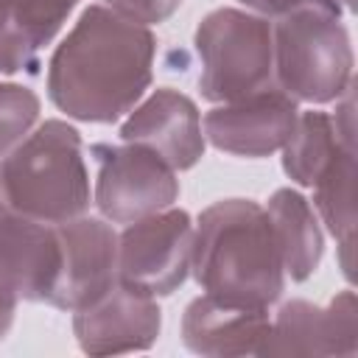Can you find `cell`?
<instances>
[{
	"label": "cell",
	"mask_w": 358,
	"mask_h": 358,
	"mask_svg": "<svg viewBox=\"0 0 358 358\" xmlns=\"http://www.w3.org/2000/svg\"><path fill=\"white\" fill-rule=\"evenodd\" d=\"M263 207L280 249L285 277L291 282H305L313 277L324 255L322 221L313 204L294 187H277Z\"/></svg>",
	"instance_id": "obj_15"
},
{
	"label": "cell",
	"mask_w": 358,
	"mask_h": 358,
	"mask_svg": "<svg viewBox=\"0 0 358 358\" xmlns=\"http://www.w3.org/2000/svg\"><path fill=\"white\" fill-rule=\"evenodd\" d=\"M98 3L112 8L115 14H120L123 20L145 25V28L165 22L182 6V0H98Z\"/></svg>",
	"instance_id": "obj_20"
},
{
	"label": "cell",
	"mask_w": 358,
	"mask_h": 358,
	"mask_svg": "<svg viewBox=\"0 0 358 358\" xmlns=\"http://www.w3.org/2000/svg\"><path fill=\"white\" fill-rule=\"evenodd\" d=\"M120 140L151 148L173 171H190L207 148L196 101L173 87H157L143 98L120 123Z\"/></svg>",
	"instance_id": "obj_12"
},
{
	"label": "cell",
	"mask_w": 358,
	"mask_h": 358,
	"mask_svg": "<svg viewBox=\"0 0 358 358\" xmlns=\"http://www.w3.org/2000/svg\"><path fill=\"white\" fill-rule=\"evenodd\" d=\"M162 310L154 296L115 282L92 305L73 310V336L87 355L145 352L157 344Z\"/></svg>",
	"instance_id": "obj_11"
},
{
	"label": "cell",
	"mask_w": 358,
	"mask_h": 358,
	"mask_svg": "<svg viewBox=\"0 0 358 358\" xmlns=\"http://www.w3.org/2000/svg\"><path fill=\"white\" fill-rule=\"evenodd\" d=\"M274 84L296 103L324 106L352 84V39L338 14L299 6L271 20Z\"/></svg>",
	"instance_id": "obj_4"
},
{
	"label": "cell",
	"mask_w": 358,
	"mask_h": 358,
	"mask_svg": "<svg viewBox=\"0 0 358 358\" xmlns=\"http://www.w3.org/2000/svg\"><path fill=\"white\" fill-rule=\"evenodd\" d=\"M39 112L42 101L31 87L0 81V159L31 134L39 123Z\"/></svg>",
	"instance_id": "obj_19"
},
{
	"label": "cell",
	"mask_w": 358,
	"mask_h": 358,
	"mask_svg": "<svg viewBox=\"0 0 358 358\" xmlns=\"http://www.w3.org/2000/svg\"><path fill=\"white\" fill-rule=\"evenodd\" d=\"M299 103L277 84L238 101L215 103L201 117L204 140L232 157H271L277 154L296 123Z\"/></svg>",
	"instance_id": "obj_9"
},
{
	"label": "cell",
	"mask_w": 358,
	"mask_h": 358,
	"mask_svg": "<svg viewBox=\"0 0 358 358\" xmlns=\"http://www.w3.org/2000/svg\"><path fill=\"white\" fill-rule=\"evenodd\" d=\"M6 204L45 224H64L87 215L92 185L84 140L67 120L50 117L0 159Z\"/></svg>",
	"instance_id": "obj_3"
},
{
	"label": "cell",
	"mask_w": 358,
	"mask_h": 358,
	"mask_svg": "<svg viewBox=\"0 0 358 358\" xmlns=\"http://www.w3.org/2000/svg\"><path fill=\"white\" fill-rule=\"evenodd\" d=\"M157 34L92 3L48 59V98L78 123H115L154 81Z\"/></svg>",
	"instance_id": "obj_1"
},
{
	"label": "cell",
	"mask_w": 358,
	"mask_h": 358,
	"mask_svg": "<svg viewBox=\"0 0 358 358\" xmlns=\"http://www.w3.org/2000/svg\"><path fill=\"white\" fill-rule=\"evenodd\" d=\"M17 305H20V296L11 291V285L0 277V341L8 336L11 324H14V313H17Z\"/></svg>",
	"instance_id": "obj_22"
},
{
	"label": "cell",
	"mask_w": 358,
	"mask_h": 358,
	"mask_svg": "<svg viewBox=\"0 0 358 358\" xmlns=\"http://www.w3.org/2000/svg\"><path fill=\"white\" fill-rule=\"evenodd\" d=\"M238 3H243L246 11H255V14L268 17V20H274V17H280V14L291 11V8H299V6H319V8H327V11L338 14V11L330 6V0H238ZM338 17H341V14H338Z\"/></svg>",
	"instance_id": "obj_21"
},
{
	"label": "cell",
	"mask_w": 358,
	"mask_h": 358,
	"mask_svg": "<svg viewBox=\"0 0 358 358\" xmlns=\"http://www.w3.org/2000/svg\"><path fill=\"white\" fill-rule=\"evenodd\" d=\"M81 0H0V17L42 56Z\"/></svg>",
	"instance_id": "obj_18"
},
{
	"label": "cell",
	"mask_w": 358,
	"mask_h": 358,
	"mask_svg": "<svg viewBox=\"0 0 358 358\" xmlns=\"http://www.w3.org/2000/svg\"><path fill=\"white\" fill-rule=\"evenodd\" d=\"M190 274L221 302L271 308L288 277L266 207L252 199H221L204 207L193 227Z\"/></svg>",
	"instance_id": "obj_2"
},
{
	"label": "cell",
	"mask_w": 358,
	"mask_h": 358,
	"mask_svg": "<svg viewBox=\"0 0 358 358\" xmlns=\"http://www.w3.org/2000/svg\"><path fill=\"white\" fill-rule=\"evenodd\" d=\"M193 227L182 207L126 224L117 235V282L154 299L179 291L190 274Z\"/></svg>",
	"instance_id": "obj_7"
},
{
	"label": "cell",
	"mask_w": 358,
	"mask_h": 358,
	"mask_svg": "<svg viewBox=\"0 0 358 358\" xmlns=\"http://www.w3.org/2000/svg\"><path fill=\"white\" fill-rule=\"evenodd\" d=\"M280 151L285 176L299 187H313L316 179L336 162V157L341 151H355V145L338 134V126L330 112L299 109L291 137Z\"/></svg>",
	"instance_id": "obj_16"
},
{
	"label": "cell",
	"mask_w": 358,
	"mask_h": 358,
	"mask_svg": "<svg viewBox=\"0 0 358 358\" xmlns=\"http://www.w3.org/2000/svg\"><path fill=\"white\" fill-rule=\"evenodd\" d=\"M193 45L199 53V92L210 103L238 101L274 84L271 20L246 8H213L201 17Z\"/></svg>",
	"instance_id": "obj_5"
},
{
	"label": "cell",
	"mask_w": 358,
	"mask_h": 358,
	"mask_svg": "<svg viewBox=\"0 0 358 358\" xmlns=\"http://www.w3.org/2000/svg\"><path fill=\"white\" fill-rule=\"evenodd\" d=\"M268 327V308H243L201 294L182 313V344L207 358L260 355Z\"/></svg>",
	"instance_id": "obj_14"
},
{
	"label": "cell",
	"mask_w": 358,
	"mask_h": 358,
	"mask_svg": "<svg viewBox=\"0 0 358 358\" xmlns=\"http://www.w3.org/2000/svg\"><path fill=\"white\" fill-rule=\"evenodd\" d=\"M358 302L352 288L338 291L324 308L308 299H288L271 316L260 355H355Z\"/></svg>",
	"instance_id": "obj_10"
},
{
	"label": "cell",
	"mask_w": 358,
	"mask_h": 358,
	"mask_svg": "<svg viewBox=\"0 0 358 358\" xmlns=\"http://www.w3.org/2000/svg\"><path fill=\"white\" fill-rule=\"evenodd\" d=\"M6 204V196H3V182H0V207Z\"/></svg>",
	"instance_id": "obj_23"
},
{
	"label": "cell",
	"mask_w": 358,
	"mask_h": 358,
	"mask_svg": "<svg viewBox=\"0 0 358 358\" xmlns=\"http://www.w3.org/2000/svg\"><path fill=\"white\" fill-rule=\"evenodd\" d=\"M59 232L56 224L36 221L0 207V277L25 302H45L53 294L59 277Z\"/></svg>",
	"instance_id": "obj_13"
},
{
	"label": "cell",
	"mask_w": 358,
	"mask_h": 358,
	"mask_svg": "<svg viewBox=\"0 0 358 358\" xmlns=\"http://www.w3.org/2000/svg\"><path fill=\"white\" fill-rule=\"evenodd\" d=\"M95 159L92 204L109 224H131L159 210H168L179 199L176 171L151 148L137 143H95L90 145Z\"/></svg>",
	"instance_id": "obj_6"
},
{
	"label": "cell",
	"mask_w": 358,
	"mask_h": 358,
	"mask_svg": "<svg viewBox=\"0 0 358 358\" xmlns=\"http://www.w3.org/2000/svg\"><path fill=\"white\" fill-rule=\"evenodd\" d=\"M59 232V277L48 299L59 310H81L101 299L117 282V232L98 215H78L56 224Z\"/></svg>",
	"instance_id": "obj_8"
},
{
	"label": "cell",
	"mask_w": 358,
	"mask_h": 358,
	"mask_svg": "<svg viewBox=\"0 0 358 358\" xmlns=\"http://www.w3.org/2000/svg\"><path fill=\"white\" fill-rule=\"evenodd\" d=\"M313 210L336 241L355 238V151H341L316 179Z\"/></svg>",
	"instance_id": "obj_17"
}]
</instances>
